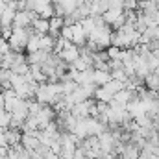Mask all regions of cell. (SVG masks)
Here are the masks:
<instances>
[{
  "mask_svg": "<svg viewBox=\"0 0 159 159\" xmlns=\"http://www.w3.org/2000/svg\"><path fill=\"white\" fill-rule=\"evenodd\" d=\"M30 26H32L30 11H17L15 20H13V28H30Z\"/></svg>",
  "mask_w": 159,
  "mask_h": 159,
  "instance_id": "obj_3",
  "label": "cell"
},
{
  "mask_svg": "<svg viewBox=\"0 0 159 159\" xmlns=\"http://www.w3.org/2000/svg\"><path fill=\"white\" fill-rule=\"evenodd\" d=\"M59 57L63 59V63H67V65H72L76 59H80V48L74 44V46H70V48H65L63 52H59Z\"/></svg>",
  "mask_w": 159,
  "mask_h": 159,
  "instance_id": "obj_2",
  "label": "cell"
},
{
  "mask_svg": "<svg viewBox=\"0 0 159 159\" xmlns=\"http://www.w3.org/2000/svg\"><path fill=\"white\" fill-rule=\"evenodd\" d=\"M144 87L148 89V91H156L159 93V76L156 72H152V74H148L146 78H144Z\"/></svg>",
  "mask_w": 159,
  "mask_h": 159,
  "instance_id": "obj_10",
  "label": "cell"
},
{
  "mask_svg": "<svg viewBox=\"0 0 159 159\" xmlns=\"http://www.w3.org/2000/svg\"><path fill=\"white\" fill-rule=\"evenodd\" d=\"M6 106V98H4V93H0V107Z\"/></svg>",
  "mask_w": 159,
  "mask_h": 159,
  "instance_id": "obj_17",
  "label": "cell"
},
{
  "mask_svg": "<svg viewBox=\"0 0 159 159\" xmlns=\"http://www.w3.org/2000/svg\"><path fill=\"white\" fill-rule=\"evenodd\" d=\"M157 41H159V37H157Z\"/></svg>",
  "mask_w": 159,
  "mask_h": 159,
  "instance_id": "obj_21",
  "label": "cell"
},
{
  "mask_svg": "<svg viewBox=\"0 0 159 159\" xmlns=\"http://www.w3.org/2000/svg\"><path fill=\"white\" fill-rule=\"evenodd\" d=\"M133 98H135V94H133L129 89H122L120 93H117V94H115V100H113V102H115V104H120V106H126V107H128V104H129Z\"/></svg>",
  "mask_w": 159,
  "mask_h": 159,
  "instance_id": "obj_8",
  "label": "cell"
},
{
  "mask_svg": "<svg viewBox=\"0 0 159 159\" xmlns=\"http://www.w3.org/2000/svg\"><path fill=\"white\" fill-rule=\"evenodd\" d=\"M120 54H122V50H120V48H117V46H109V48H107L109 61H111V59H120Z\"/></svg>",
  "mask_w": 159,
  "mask_h": 159,
  "instance_id": "obj_14",
  "label": "cell"
},
{
  "mask_svg": "<svg viewBox=\"0 0 159 159\" xmlns=\"http://www.w3.org/2000/svg\"><path fill=\"white\" fill-rule=\"evenodd\" d=\"M50 2H52V4H61L63 0H50Z\"/></svg>",
  "mask_w": 159,
  "mask_h": 159,
  "instance_id": "obj_18",
  "label": "cell"
},
{
  "mask_svg": "<svg viewBox=\"0 0 159 159\" xmlns=\"http://www.w3.org/2000/svg\"><path fill=\"white\" fill-rule=\"evenodd\" d=\"M111 78H113V80H119V81H122V83H126V81L129 80L124 69H117V70H111Z\"/></svg>",
  "mask_w": 159,
  "mask_h": 159,
  "instance_id": "obj_13",
  "label": "cell"
},
{
  "mask_svg": "<svg viewBox=\"0 0 159 159\" xmlns=\"http://www.w3.org/2000/svg\"><path fill=\"white\" fill-rule=\"evenodd\" d=\"M111 81V72H106V70H96L94 69V85L96 87H104L106 83Z\"/></svg>",
  "mask_w": 159,
  "mask_h": 159,
  "instance_id": "obj_9",
  "label": "cell"
},
{
  "mask_svg": "<svg viewBox=\"0 0 159 159\" xmlns=\"http://www.w3.org/2000/svg\"><path fill=\"white\" fill-rule=\"evenodd\" d=\"M46 159H63V157H61L59 154H54V152H52V154H50V156H48Z\"/></svg>",
  "mask_w": 159,
  "mask_h": 159,
  "instance_id": "obj_16",
  "label": "cell"
},
{
  "mask_svg": "<svg viewBox=\"0 0 159 159\" xmlns=\"http://www.w3.org/2000/svg\"><path fill=\"white\" fill-rule=\"evenodd\" d=\"M39 131H34V133H22V141L20 144L28 150V152H34L41 146V141H39Z\"/></svg>",
  "mask_w": 159,
  "mask_h": 159,
  "instance_id": "obj_1",
  "label": "cell"
},
{
  "mask_svg": "<svg viewBox=\"0 0 159 159\" xmlns=\"http://www.w3.org/2000/svg\"><path fill=\"white\" fill-rule=\"evenodd\" d=\"M11 113L6 109V107H0V128H4V129H7L9 126H11Z\"/></svg>",
  "mask_w": 159,
  "mask_h": 159,
  "instance_id": "obj_12",
  "label": "cell"
},
{
  "mask_svg": "<svg viewBox=\"0 0 159 159\" xmlns=\"http://www.w3.org/2000/svg\"><path fill=\"white\" fill-rule=\"evenodd\" d=\"M32 28H34V32L39 34V35H48V34H50V20H46V19H37V20L32 22Z\"/></svg>",
  "mask_w": 159,
  "mask_h": 159,
  "instance_id": "obj_6",
  "label": "cell"
},
{
  "mask_svg": "<svg viewBox=\"0 0 159 159\" xmlns=\"http://www.w3.org/2000/svg\"><path fill=\"white\" fill-rule=\"evenodd\" d=\"M26 50H28V54H34V52H39V50H41V35H39V34L30 35V41H28Z\"/></svg>",
  "mask_w": 159,
  "mask_h": 159,
  "instance_id": "obj_11",
  "label": "cell"
},
{
  "mask_svg": "<svg viewBox=\"0 0 159 159\" xmlns=\"http://www.w3.org/2000/svg\"><path fill=\"white\" fill-rule=\"evenodd\" d=\"M94 100H96V102H102V104H111V102L115 100V96H113L106 87H96Z\"/></svg>",
  "mask_w": 159,
  "mask_h": 159,
  "instance_id": "obj_7",
  "label": "cell"
},
{
  "mask_svg": "<svg viewBox=\"0 0 159 159\" xmlns=\"http://www.w3.org/2000/svg\"><path fill=\"white\" fill-rule=\"evenodd\" d=\"M122 15H124V9H115V7H111V9H107L102 17H104V22H106L107 26H115V22L119 20Z\"/></svg>",
  "mask_w": 159,
  "mask_h": 159,
  "instance_id": "obj_4",
  "label": "cell"
},
{
  "mask_svg": "<svg viewBox=\"0 0 159 159\" xmlns=\"http://www.w3.org/2000/svg\"><path fill=\"white\" fill-rule=\"evenodd\" d=\"M6 2H15V0H6Z\"/></svg>",
  "mask_w": 159,
  "mask_h": 159,
  "instance_id": "obj_19",
  "label": "cell"
},
{
  "mask_svg": "<svg viewBox=\"0 0 159 159\" xmlns=\"http://www.w3.org/2000/svg\"><path fill=\"white\" fill-rule=\"evenodd\" d=\"M115 159H120V157H119V156H115Z\"/></svg>",
  "mask_w": 159,
  "mask_h": 159,
  "instance_id": "obj_20",
  "label": "cell"
},
{
  "mask_svg": "<svg viewBox=\"0 0 159 159\" xmlns=\"http://www.w3.org/2000/svg\"><path fill=\"white\" fill-rule=\"evenodd\" d=\"M0 146H9L6 141V129L4 128H0Z\"/></svg>",
  "mask_w": 159,
  "mask_h": 159,
  "instance_id": "obj_15",
  "label": "cell"
},
{
  "mask_svg": "<svg viewBox=\"0 0 159 159\" xmlns=\"http://www.w3.org/2000/svg\"><path fill=\"white\" fill-rule=\"evenodd\" d=\"M6 141H7V144H9L11 148L17 146V144H20V141H22V131H20V129L7 128V129H6Z\"/></svg>",
  "mask_w": 159,
  "mask_h": 159,
  "instance_id": "obj_5",
  "label": "cell"
}]
</instances>
